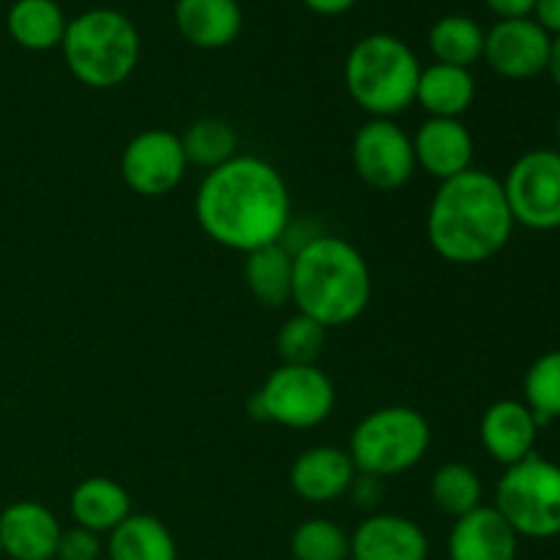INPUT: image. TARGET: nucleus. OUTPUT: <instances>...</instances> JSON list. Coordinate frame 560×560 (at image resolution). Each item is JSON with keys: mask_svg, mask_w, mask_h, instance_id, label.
Instances as JSON below:
<instances>
[{"mask_svg": "<svg viewBox=\"0 0 560 560\" xmlns=\"http://www.w3.org/2000/svg\"><path fill=\"white\" fill-rule=\"evenodd\" d=\"M476 98V80L470 69L432 63L421 69L416 102L430 113V118H463Z\"/></svg>", "mask_w": 560, "mask_h": 560, "instance_id": "21", "label": "nucleus"}, {"mask_svg": "<svg viewBox=\"0 0 560 560\" xmlns=\"http://www.w3.org/2000/svg\"><path fill=\"white\" fill-rule=\"evenodd\" d=\"M534 14L550 36H560V0H536Z\"/></svg>", "mask_w": 560, "mask_h": 560, "instance_id": "33", "label": "nucleus"}, {"mask_svg": "<svg viewBox=\"0 0 560 560\" xmlns=\"http://www.w3.org/2000/svg\"><path fill=\"white\" fill-rule=\"evenodd\" d=\"M416 167L443 180L468 173L474 164V137L459 118H427L413 137Z\"/></svg>", "mask_w": 560, "mask_h": 560, "instance_id": "14", "label": "nucleus"}, {"mask_svg": "<svg viewBox=\"0 0 560 560\" xmlns=\"http://www.w3.org/2000/svg\"><path fill=\"white\" fill-rule=\"evenodd\" d=\"M547 71H550L552 82L560 88V36H552L550 58H547Z\"/></svg>", "mask_w": 560, "mask_h": 560, "instance_id": "35", "label": "nucleus"}, {"mask_svg": "<svg viewBox=\"0 0 560 560\" xmlns=\"http://www.w3.org/2000/svg\"><path fill=\"white\" fill-rule=\"evenodd\" d=\"M430 541L419 523L399 514L366 517L350 536V560H427Z\"/></svg>", "mask_w": 560, "mask_h": 560, "instance_id": "15", "label": "nucleus"}, {"mask_svg": "<svg viewBox=\"0 0 560 560\" xmlns=\"http://www.w3.org/2000/svg\"><path fill=\"white\" fill-rule=\"evenodd\" d=\"M293 560H350V536L331 520H306L290 539Z\"/></svg>", "mask_w": 560, "mask_h": 560, "instance_id": "28", "label": "nucleus"}, {"mask_svg": "<svg viewBox=\"0 0 560 560\" xmlns=\"http://www.w3.org/2000/svg\"><path fill=\"white\" fill-rule=\"evenodd\" d=\"M355 465L348 452L337 446H315L299 454L290 468V487L306 503H334L353 490Z\"/></svg>", "mask_w": 560, "mask_h": 560, "instance_id": "17", "label": "nucleus"}, {"mask_svg": "<svg viewBox=\"0 0 560 560\" xmlns=\"http://www.w3.org/2000/svg\"><path fill=\"white\" fill-rule=\"evenodd\" d=\"M63 9L55 0H16L5 16L9 36L31 52H47L60 47L66 36Z\"/></svg>", "mask_w": 560, "mask_h": 560, "instance_id": "23", "label": "nucleus"}, {"mask_svg": "<svg viewBox=\"0 0 560 560\" xmlns=\"http://www.w3.org/2000/svg\"><path fill=\"white\" fill-rule=\"evenodd\" d=\"M520 536L495 506L459 517L448 534V560H517Z\"/></svg>", "mask_w": 560, "mask_h": 560, "instance_id": "16", "label": "nucleus"}, {"mask_svg": "<svg viewBox=\"0 0 560 560\" xmlns=\"http://www.w3.org/2000/svg\"><path fill=\"white\" fill-rule=\"evenodd\" d=\"M432 501L448 517L459 520L468 512L481 506V479L470 465L463 463H448L443 468H438V474L432 476Z\"/></svg>", "mask_w": 560, "mask_h": 560, "instance_id": "27", "label": "nucleus"}, {"mask_svg": "<svg viewBox=\"0 0 560 560\" xmlns=\"http://www.w3.org/2000/svg\"><path fill=\"white\" fill-rule=\"evenodd\" d=\"M244 279L252 295L268 310L284 306L293 299V255L282 244L262 246L246 255Z\"/></svg>", "mask_w": 560, "mask_h": 560, "instance_id": "24", "label": "nucleus"}, {"mask_svg": "<svg viewBox=\"0 0 560 560\" xmlns=\"http://www.w3.org/2000/svg\"><path fill=\"white\" fill-rule=\"evenodd\" d=\"M421 63L397 36L372 33L348 55L345 85L350 98L372 118H394L416 102Z\"/></svg>", "mask_w": 560, "mask_h": 560, "instance_id": "5", "label": "nucleus"}, {"mask_svg": "<svg viewBox=\"0 0 560 560\" xmlns=\"http://www.w3.org/2000/svg\"><path fill=\"white\" fill-rule=\"evenodd\" d=\"M238 0H178L175 25L180 36L200 49H222L241 33Z\"/></svg>", "mask_w": 560, "mask_h": 560, "instance_id": "19", "label": "nucleus"}, {"mask_svg": "<svg viewBox=\"0 0 560 560\" xmlns=\"http://www.w3.org/2000/svg\"><path fill=\"white\" fill-rule=\"evenodd\" d=\"M326 334L320 323L312 320L306 315H293L277 334V353L282 364L295 366H312L320 359L323 348H326Z\"/></svg>", "mask_w": 560, "mask_h": 560, "instance_id": "30", "label": "nucleus"}, {"mask_svg": "<svg viewBox=\"0 0 560 560\" xmlns=\"http://www.w3.org/2000/svg\"><path fill=\"white\" fill-rule=\"evenodd\" d=\"M558 145H560V113H558ZM560 153V151H558Z\"/></svg>", "mask_w": 560, "mask_h": 560, "instance_id": "36", "label": "nucleus"}, {"mask_svg": "<svg viewBox=\"0 0 560 560\" xmlns=\"http://www.w3.org/2000/svg\"><path fill=\"white\" fill-rule=\"evenodd\" d=\"M479 432L487 454L495 463L512 468V465L523 463L525 457L534 454L539 421H536V416L530 413V408L525 402L501 399V402L487 408Z\"/></svg>", "mask_w": 560, "mask_h": 560, "instance_id": "18", "label": "nucleus"}, {"mask_svg": "<svg viewBox=\"0 0 560 560\" xmlns=\"http://www.w3.org/2000/svg\"><path fill=\"white\" fill-rule=\"evenodd\" d=\"M487 33L476 20L465 14H448L432 25L430 49L438 63L470 69L476 60L485 58Z\"/></svg>", "mask_w": 560, "mask_h": 560, "instance_id": "25", "label": "nucleus"}, {"mask_svg": "<svg viewBox=\"0 0 560 560\" xmlns=\"http://www.w3.org/2000/svg\"><path fill=\"white\" fill-rule=\"evenodd\" d=\"M189 162L180 137L164 129H148L131 137L120 156V175L126 186L142 197H164L178 189Z\"/></svg>", "mask_w": 560, "mask_h": 560, "instance_id": "11", "label": "nucleus"}, {"mask_svg": "<svg viewBox=\"0 0 560 560\" xmlns=\"http://www.w3.org/2000/svg\"><path fill=\"white\" fill-rule=\"evenodd\" d=\"M552 36L530 16L501 20L485 38V60L506 80H530L547 71Z\"/></svg>", "mask_w": 560, "mask_h": 560, "instance_id": "12", "label": "nucleus"}, {"mask_svg": "<svg viewBox=\"0 0 560 560\" xmlns=\"http://www.w3.org/2000/svg\"><path fill=\"white\" fill-rule=\"evenodd\" d=\"M180 137L186 162L197 167L217 170L238 156V131L222 118H200Z\"/></svg>", "mask_w": 560, "mask_h": 560, "instance_id": "26", "label": "nucleus"}, {"mask_svg": "<svg viewBox=\"0 0 560 560\" xmlns=\"http://www.w3.org/2000/svg\"><path fill=\"white\" fill-rule=\"evenodd\" d=\"M495 509L525 539L560 536V465L530 454L506 468L498 481Z\"/></svg>", "mask_w": 560, "mask_h": 560, "instance_id": "7", "label": "nucleus"}, {"mask_svg": "<svg viewBox=\"0 0 560 560\" xmlns=\"http://www.w3.org/2000/svg\"><path fill=\"white\" fill-rule=\"evenodd\" d=\"M60 534L58 517L36 501H16L0 512V547L11 560H52Z\"/></svg>", "mask_w": 560, "mask_h": 560, "instance_id": "13", "label": "nucleus"}, {"mask_svg": "<svg viewBox=\"0 0 560 560\" xmlns=\"http://www.w3.org/2000/svg\"><path fill=\"white\" fill-rule=\"evenodd\" d=\"M514 224L530 230L560 228V153L536 148L523 153L501 180Z\"/></svg>", "mask_w": 560, "mask_h": 560, "instance_id": "9", "label": "nucleus"}, {"mask_svg": "<svg viewBox=\"0 0 560 560\" xmlns=\"http://www.w3.org/2000/svg\"><path fill=\"white\" fill-rule=\"evenodd\" d=\"M337 392L331 377L317 364H282L266 377L260 392L252 397V419L273 421L288 430H312L331 416Z\"/></svg>", "mask_w": 560, "mask_h": 560, "instance_id": "8", "label": "nucleus"}, {"mask_svg": "<svg viewBox=\"0 0 560 560\" xmlns=\"http://www.w3.org/2000/svg\"><path fill=\"white\" fill-rule=\"evenodd\" d=\"M514 217L495 175L474 170L443 180L427 213V238L438 257L454 266H476L509 244Z\"/></svg>", "mask_w": 560, "mask_h": 560, "instance_id": "2", "label": "nucleus"}, {"mask_svg": "<svg viewBox=\"0 0 560 560\" xmlns=\"http://www.w3.org/2000/svg\"><path fill=\"white\" fill-rule=\"evenodd\" d=\"M129 514V492L113 479L91 476V479L80 481L71 492V517H74V523L98 536L113 534Z\"/></svg>", "mask_w": 560, "mask_h": 560, "instance_id": "20", "label": "nucleus"}, {"mask_svg": "<svg viewBox=\"0 0 560 560\" xmlns=\"http://www.w3.org/2000/svg\"><path fill=\"white\" fill-rule=\"evenodd\" d=\"M372 273L350 241L317 235L293 255V304L323 328L350 326L366 312Z\"/></svg>", "mask_w": 560, "mask_h": 560, "instance_id": "3", "label": "nucleus"}, {"mask_svg": "<svg viewBox=\"0 0 560 560\" xmlns=\"http://www.w3.org/2000/svg\"><path fill=\"white\" fill-rule=\"evenodd\" d=\"M109 560H178L173 534L151 514H129L107 539Z\"/></svg>", "mask_w": 560, "mask_h": 560, "instance_id": "22", "label": "nucleus"}, {"mask_svg": "<svg viewBox=\"0 0 560 560\" xmlns=\"http://www.w3.org/2000/svg\"><path fill=\"white\" fill-rule=\"evenodd\" d=\"M195 217L213 244L249 255L282 241L290 224L288 184L266 159L238 153L200 180Z\"/></svg>", "mask_w": 560, "mask_h": 560, "instance_id": "1", "label": "nucleus"}, {"mask_svg": "<svg viewBox=\"0 0 560 560\" xmlns=\"http://www.w3.org/2000/svg\"><path fill=\"white\" fill-rule=\"evenodd\" d=\"M525 405L539 427L560 419V350L539 355L525 375Z\"/></svg>", "mask_w": 560, "mask_h": 560, "instance_id": "29", "label": "nucleus"}, {"mask_svg": "<svg viewBox=\"0 0 560 560\" xmlns=\"http://www.w3.org/2000/svg\"><path fill=\"white\" fill-rule=\"evenodd\" d=\"M60 49L74 80L104 91L124 85L137 69L140 33L120 11L91 9L69 20Z\"/></svg>", "mask_w": 560, "mask_h": 560, "instance_id": "4", "label": "nucleus"}, {"mask_svg": "<svg viewBox=\"0 0 560 560\" xmlns=\"http://www.w3.org/2000/svg\"><path fill=\"white\" fill-rule=\"evenodd\" d=\"M432 430L424 413L405 405L372 410L350 435V459L361 476L388 479L416 468L430 452Z\"/></svg>", "mask_w": 560, "mask_h": 560, "instance_id": "6", "label": "nucleus"}, {"mask_svg": "<svg viewBox=\"0 0 560 560\" xmlns=\"http://www.w3.org/2000/svg\"><path fill=\"white\" fill-rule=\"evenodd\" d=\"M353 167L372 189H399L416 173L413 140L392 118L366 120L353 137Z\"/></svg>", "mask_w": 560, "mask_h": 560, "instance_id": "10", "label": "nucleus"}, {"mask_svg": "<svg viewBox=\"0 0 560 560\" xmlns=\"http://www.w3.org/2000/svg\"><path fill=\"white\" fill-rule=\"evenodd\" d=\"M104 552L102 536L93 534V530L80 528L74 525L71 530H63L60 534V545H58V560H98Z\"/></svg>", "mask_w": 560, "mask_h": 560, "instance_id": "31", "label": "nucleus"}, {"mask_svg": "<svg viewBox=\"0 0 560 560\" xmlns=\"http://www.w3.org/2000/svg\"><path fill=\"white\" fill-rule=\"evenodd\" d=\"M0 558H3V547H0Z\"/></svg>", "mask_w": 560, "mask_h": 560, "instance_id": "37", "label": "nucleus"}, {"mask_svg": "<svg viewBox=\"0 0 560 560\" xmlns=\"http://www.w3.org/2000/svg\"><path fill=\"white\" fill-rule=\"evenodd\" d=\"M487 5H490L501 20H523V16L534 14L536 0H487Z\"/></svg>", "mask_w": 560, "mask_h": 560, "instance_id": "32", "label": "nucleus"}, {"mask_svg": "<svg viewBox=\"0 0 560 560\" xmlns=\"http://www.w3.org/2000/svg\"><path fill=\"white\" fill-rule=\"evenodd\" d=\"M306 9H312L315 14H323V16H337V14H345V11L353 9L359 0H304Z\"/></svg>", "mask_w": 560, "mask_h": 560, "instance_id": "34", "label": "nucleus"}]
</instances>
